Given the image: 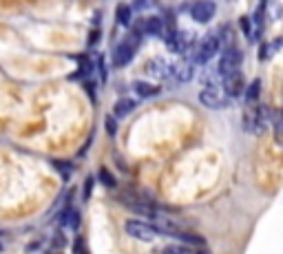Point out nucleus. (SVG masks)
<instances>
[{"label": "nucleus", "instance_id": "dca6fc26", "mask_svg": "<svg viewBox=\"0 0 283 254\" xmlns=\"http://www.w3.org/2000/svg\"><path fill=\"white\" fill-rule=\"evenodd\" d=\"M117 22L119 25H129L131 22V7L129 5H119L117 7Z\"/></svg>", "mask_w": 283, "mask_h": 254}, {"label": "nucleus", "instance_id": "f03ea898", "mask_svg": "<svg viewBox=\"0 0 283 254\" xmlns=\"http://www.w3.org/2000/svg\"><path fill=\"white\" fill-rule=\"evenodd\" d=\"M215 3L213 0H195L192 3V7H190V16H192V20H197V22H210L213 20V16H215Z\"/></svg>", "mask_w": 283, "mask_h": 254}, {"label": "nucleus", "instance_id": "6ab92c4d", "mask_svg": "<svg viewBox=\"0 0 283 254\" xmlns=\"http://www.w3.org/2000/svg\"><path fill=\"white\" fill-rule=\"evenodd\" d=\"M272 124H274V131H276V135L283 137V111L281 113H274V119H272Z\"/></svg>", "mask_w": 283, "mask_h": 254}, {"label": "nucleus", "instance_id": "f3484780", "mask_svg": "<svg viewBox=\"0 0 283 254\" xmlns=\"http://www.w3.org/2000/svg\"><path fill=\"white\" fill-rule=\"evenodd\" d=\"M100 181H102V184L106 186V188H115V186H117V181H115V177H113V175L108 173L106 168H102V171H100Z\"/></svg>", "mask_w": 283, "mask_h": 254}, {"label": "nucleus", "instance_id": "6e6552de", "mask_svg": "<svg viewBox=\"0 0 283 254\" xmlns=\"http://www.w3.org/2000/svg\"><path fill=\"white\" fill-rule=\"evenodd\" d=\"M171 69L173 62H168L164 58H155L148 62V73L155 77H164V80H171Z\"/></svg>", "mask_w": 283, "mask_h": 254}, {"label": "nucleus", "instance_id": "1a4fd4ad", "mask_svg": "<svg viewBox=\"0 0 283 254\" xmlns=\"http://www.w3.org/2000/svg\"><path fill=\"white\" fill-rule=\"evenodd\" d=\"M192 77V66L188 62H173L171 80L173 82H188Z\"/></svg>", "mask_w": 283, "mask_h": 254}, {"label": "nucleus", "instance_id": "ddd939ff", "mask_svg": "<svg viewBox=\"0 0 283 254\" xmlns=\"http://www.w3.org/2000/svg\"><path fill=\"white\" fill-rule=\"evenodd\" d=\"M161 29H164V25H161L159 18H148V20L144 22V31H146V33L157 35V33H161Z\"/></svg>", "mask_w": 283, "mask_h": 254}, {"label": "nucleus", "instance_id": "9b49d317", "mask_svg": "<svg viewBox=\"0 0 283 254\" xmlns=\"http://www.w3.org/2000/svg\"><path fill=\"white\" fill-rule=\"evenodd\" d=\"M133 108H135L133 100H119L115 104V108H113V113H115V117H124V115H129Z\"/></svg>", "mask_w": 283, "mask_h": 254}, {"label": "nucleus", "instance_id": "f8f14e48", "mask_svg": "<svg viewBox=\"0 0 283 254\" xmlns=\"http://www.w3.org/2000/svg\"><path fill=\"white\" fill-rule=\"evenodd\" d=\"M135 91H137V95H142V98H153V95L159 93V87H153V84H146V82H137Z\"/></svg>", "mask_w": 283, "mask_h": 254}, {"label": "nucleus", "instance_id": "20e7f679", "mask_svg": "<svg viewBox=\"0 0 283 254\" xmlns=\"http://www.w3.org/2000/svg\"><path fill=\"white\" fill-rule=\"evenodd\" d=\"M126 232H129L133 239H140V241H150L155 234H157L155 228L150 226L148 221H135V219L126 221Z\"/></svg>", "mask_w": 283, "mask_h": 254}, {"label": "nucleus", "instance_id": "a211bd4d", "mask_svg": "<svg viewBox=\"0 0 283 254\" xmlns=\"http://www.w3.org/2000/svg\"><path fill=\"white\" fill-rule=\"evenodd\" d=\"M53 166L58 168V171H60V175H62L64 179H67L69 175L73 173V166H71V164H67V161H53Z\"/></svg>", "mask_w": 283, "mask_h": 254}, {"label": "nucleus", "instance_id": "9d476101", "mask_svg": "<svg viewBox=\"0 0 283 254\" xmlns=\"http://www.w3.org/2000/svg\"><path fill=\"white\" fill-rule=\"evenodd\" d=\"M175 239L182 241L184 245H197V247L206 245V239L199 237V234H192V232H179V234H175Z\"/></svg>", "mask_w": 283, "mask_h": 254}, {"label": "nucleus", "instance_id": "4468645a", "mask_svg": "<svg viewBox=\"0 0 283 254\" xmlns=\"http://www.w3.org/2000/svg\"><path fill=\"white\" fill-rule=\"evenodd\" d=\"M62 223H64L67 228H77V226H80V215H77L75 210L69 208L67 213H64V217H62Z\"/></svg>", "mask_w": 283, "mask_h": 254}, {"label": "nucleus", "instance_id": "2eb2a0df", "mask_svg": "<svg viewBox=\"0 0 283 254\" xmlns=\"http://www.w3.org/2000/svg\"><path fill=\"white\" fill-rule=\"evenodd\" d=\"M259 91H261V82L255 80L248 89H246V100H248V102H257V98H259Z\"/></svg>", "mask_w": 283, "mask_h": 254}, {"label": "nucleus", "instance_id": "4be33fe9", "mask_svg": "<svg viewBox=\"0 0 283 254\" xmlns=\"http://www.w3.org/2000/svg\"><path fill=\"white\" fill-rule=\"evenodd\" d=\"M0 250H3V245H0Z\"/></svg>", "mask_w": 283, "mask_h": 254}, {"label": "nucleus", "instance_id": "aec40b11", "mask_svg": "<svg viewBox=\"0 0 283 254\" xmlns=\"http://www.w3.org/2000/svg\"><path fill=\"white\" fill-rule=\"evenodd\" d=\"M106 131H108V135H115V131H117L115 117H106Z\"/></svg>", "mask_w": 283, "mask_h": 254}, {"label": "nucleus", "instance_id": "f257e3e1", "mask_svg": "<svg viewBox=\"0 0 283 254\" xmlns=\"http://www.w3.org/2000/svg\"><path fill=\"white\" fill-rule=\"evenodd\" d=\"M221 42L217 35H206L199 45L195 47V56H192V62L195 64H206L208 60H213V56L219 51Z\"/></svg>", "mask_w": 283, "mask_h": 254}, {"label": "nucleus", "instance_id": "412c9836", "mask_svg": "<svg viewBox=\"0 0 283 254\" xmlns=\"http://www.w3.org/2000/svg\"><path fill=\"white\" fill-rule=\"evenodd\" d=\"M75 254H87V250H84V241L77 239L75 241Z\"/></svg>", "mask_w": 283, "mask_h": 254}, {"label": "nucleus", "instance_id": "423d86ee", "mask_svg": "<svg viewBox=\"0 0 283 254\" xmlns=\"http://www.w3.org/2000/svg\"><path fill=\"white\" fill-rule=\"evenodd\" d=\"M135 47H137L135 40H124L122 45H117L115 51H113V64L115 66H126L135 56Z\"/></svg>", "mask_w": 283, "mask_h": 254}, {"label": "nucleus", "instance_id": "0eeeda50", "mask_svg": "<svg viewBox=\"0 0 283 254\" xmlns=\"http://www.w3.org/2000/svg\"><path fill=\"white\" fill-rule=\"evenodd\" d=\"M224 80V89H226V93L230 95V98H234V95H241L244 93V89H246V80H244V75L239 73V71H232V73H228L221 77Z\"/></svg>", "mask_w": 283, "mask_h": 254}, {"label": "nucleus", "instance_id": "7ed1b4c3", "mask_svg": "<svg viewBox=\"0 0 283 254\" xmlns=\"http://www.w3.org/2000/svg\"><path fill=\"white\" fill-rule=\"evenodd\" d=\"M199 102L206 108H224L228 106V95H224L217 87H208L199 93Z\"/></svg>", "mask_w": 283, "mask_h": 254}, {"label": "nucleus", "instance_id": "39448f33", "mask_svg": "<svg viewBox=\"0 0 283 254\" xmlns=\"http://www.w3.org/2000/svg\"><path fill=\"white\" fill-rule=\"evenodd\" d=\"M239 64H241V51L239 49H226V53L221 56V60H219V73H221V77L224 75H228V73H232V71H239Z\"/></svg>", "mask_w": 283, "mask_h": 254}]
</instances>
